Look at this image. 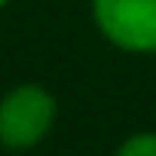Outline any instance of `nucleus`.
<instances>
[{
  "label": "nucleus",
  "instance_id": "nucleus-1",
  "mask_svg": "<svg viewBox=\"0 0 156 156\" xmlns=\"http://www.w3.org/2000/svg\"><path fill=\"white\" fill-rule=\"evenodd\" d=\"M58 101L43 83H19L0 95V147L25 153L49 138Z\"/></svg>",
  "mask_w": 156,
  "mask_h": 156
},
{
  "label": "nucleus",
  "instance_id": "nucleus-3",
  "mask_svg": "<svg viewBox=\"0 0 156 156\" xmlns=\"http://www.w3.org/2000/svg\"><path fill=\"white\" fill-rule=\"evenodd\" d=\"M113 156H156V132H135V135H129L126 141H119Z\"/></svg>",
  "mask_w": 156,
  "mask_h": 156
},
{
  "label": "nucleus",
  "instance_id": "nucleus-2",
  "mask_svg": "<svg viewBox=\"0 0 156 156\" xmlns=\"http://www.w3.org/2000/svg\"><path fill=\"white\" fill-rule=\"evenodd\" d=\"M95 31L126 55H156V0H89Z\"/></svg>",
  "mask_w": 156,
  "mask_h": 156
},
{
  "label": "nucleus",
  "instance_id": "nucleus-4",
  "mask_svg": "<svg viewBox=\"0 0 156 156\" xmlns=\"http://www.w3.org/2000/svg\"><path fill=\"white\" fill-rule=\"evenodd\" d=\"M12 3V0H0V9H3V6H9Z\"/></svg>",
  "mask_w": 156,
  "mask_h": 156
}]
</instances>
